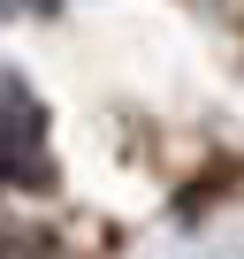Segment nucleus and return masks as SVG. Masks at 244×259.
I'll list each match as a JSON object with an SVG mask.
<instances>
[{"mask_svg": "<svg viewBox=\"0 0 244 259\" xmlns=\"http://www.w3.org/2000/svg\"><path fill=\"white\" fill-rule=\"evenodd\" d=\"M0 176L23 191L46 183V114L16 76H0Z\"/></svg>", "mask_w": 244, "mask_h": 259, "instance_id": "1", "label": "nucleus"}, {"mask_svg": "<svg viewBox=\"0 0 244 259\" xmlns=\"http://www.w3.org/2000/svg\"><path fill=\"white\" fill-rule=\"evenodd\" d=\"M8 8H23V0H0V16H8Z\"/></svg>", "mask_w": 244, "mask_h": 259, "instance_id": "2", "label": "nucleus"}]
</instances>
